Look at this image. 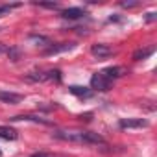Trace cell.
Returning a JSON list of instances; mask_svg holds the SVG:
<instances>
[{
  "instance_id": "7",
  "label": "cell",
  "mask_w": 157,
  "mask_h": 157,
  "mask_svg": "<svg viewBox=\"0 0 157 157\" xmlns=\"http://www.w3.org/2000/svg\"><path fill=\"white\" fill-rule=\"evenodd\" d=\"M83 15H85V11H83L82 8H70V10H65V11L61 13L63 19H70V21H74V19H82Z\"/></svg>"
},
{
  "instance_id": "1",
  "label": "cell",
  "mask_w": 157,
  "mask_h": 157,
  "mask_svg": "<svg viewBox=\"0 0 157 157\" xmlns=\"http://www.w3.org/2000/svg\"><path fill=\"white\" fill-rule=\"evenodd\" d=\"M56 139L65 140V142H74V144H89V146H98L104 144V137L93 131H56L54 133Z\"/></svg>"
},
{
  "instance_id": "2",
  "label": "cell",
  "mask_w": 157,
  "mask_h": 157,
  "mask_svg": "<svg viewBox=\"0 0 157 157\" xmlns=\"http://www.w3.org/2000/svg\"><path fill=\"white\" fill-rule=\"evenodd\" d=\"M111 80H107V78L102 74V72H96L93 78H91V87L94 89V91H107L109 87H111Z\"/></svg>"
},
{
  "instance_id": "13",
  "label": "cell",
  "mask_w": 157,
  "mask_h": 157,
  "mask_svg": "<svg viewBox=\"0 0 157 157\" xmlns=\"http://www.w3.org/2000/svg\"><path fill=\"white\" fill-rule=\"evenodd\" d=\"M70 93L76 94V96H91V91H87L85 87H70Z\"/></svg>"
},
{
  "instance_id": "4",
  "label": "cell",
  "mask_w": 157,
  "mask_h": 157,
  "mask_svg": "<svg viewBox=\"0 0 157 157\" xmlns=\"http://www.w3.org/2000/svg\"><path fill=\"white\" fill-rule=\"evenodd\" d=\"M0 102L15 105V104H21V102H22V94L10 93V91H0Z\"/></svg>"
},
{
  "instance_id": "11",
  "label": "cell",
  "mask_w": 157,
  "mask_h": 157,
  "mask_svg": "<svg viewBox=\"0 0 157 157\" xmlns=\"http://www.w3.org/2000/svg\"><path fill=\"white\" fill-rule=\"evenodd\" d=\"M21 4H4V6H0V17H4V15H10L13 10H17Z\"/></svg>"
},
{
  "instance_id": "6",
  "label": "cell",
  "mask_w": 157,
  "mask_h": 157,
  "mask_svg": "<svg viewBox=\"0 0 157 157\" xmlns=\"http://www.w3.org/2000/svg\"><path fill=\"white\" fill-rule=\"evenodd\" d=\"M11 120H13V122H19V120H26V122H39V124H44V126H50V124H52L50 120L41 118V117H33V115H21V117H13Z\"/></svg>"
},
{
  "instance_id": "15",
  "label": "cell",
  "mask_w": 157,
  "mask_h": 157,
  "mask_svg": "<svg viewBox=\"0 0 157 157\" xmlns=\"http://www.w3.org/2000/svg\"><path fill=\"white\" fill-rule=\"evenodd\" d=\"M30 157H52L50 153H44V151H37V153H33V155H30Z\"/></svg>"
},
{
  "instance_id": "16",
  "label": "cell",
  "mask_w": 157,
  "mask_h": 157,
  "mask_svg": "<svg viewBox=\"0 0 157 157\" xmlns=\"http://www.w3.org/2000/svg\"><path fill=\"white\" fill-rule=\"evenodd\" d=\"M6 52H10V48H8L4 43H0V54H6Z\"/></svg>"
},
{
  "instance_id": "5",
  "label": "cell",
  "mask_w": 157,
  "mask_h": 157,
  "mask_svg": "<svg viewBox=\"0 0 157 157\" xmlns=\"http://www.w3.org/2000/svg\"><path fill=\"white\" fill-rule=\"evenodd\" d=\"M91 52H93V56H96L98 59H104V57H109V56L113 54V50H111L109 46H105V44H93V48H91Z\"/></svg>"
},
{
  "instance_id": "9",
  "label": "cell",
  "mask_w": 157,
  "mask_h": 157,
  "mask_svg": "<svg viewBox=\"0 0 157 157\" xmlns=\"http://www.w3.org/2000/svg\"><path fill=\"white\" fill-rule=\"evenodd\" d=\"M0 137L6 139V140H15L19 137V133L13 128H10V126H0Z\"/></svg>"
},
{
  "instance_id": "17",
  "label": "cell",
  "mask_w": 157,
  "mask_h": 157,
  "mask_svg": "<svg viewBox=\"0 0 157 157\" xmlns=\"http://www.w3.org/2000/svg\"><path fill=\"white\" fill-rule=\"evenodd\" d=\"M39 6H41V8H52V10L57 8V4H39Z\"/></svg>"
},
{
  "instance_id": "10",
  "label": "cell",
  "mask_w": 157,
  "mask_h": 157,
  "mask_svg": "<svg viewBox=\"0 0 157 157\" xmlns=\"http://www.w3.org/2000/svg\"><path fill=\"white\" fill-rule=\"evenodd\" d=\"M72 44H61V46H50L48 50H44V56H52V54H57V52H63V50H70Z\"/></svg>"
},
{
  "instance_id": "14",
  "label": "cell",
  "mask_w": 157,
  "mask_h": 157,
  "mask_svg": "<svg viewBox=\"0 0 157 157\" xmlns=\"http://www.w3.org/2000/svg\"><path fill=\"white\" fill-rule=\"evenodd\" d=\"M30 39H32V41H35V43H46V44H48V39H44V37H37V35H32Z\"/></svg>"
},
{
  "instance_id": "18",
  "label": "cell",
  "mask_w": 157,
  "mask_h": 157,
  "mask_svg": "<svg viewBox=\"0 0 157 157\" xmlns=\"http://www.w3.org/2000/svg\"><path fill=\"white\" fill-rule=\"evenodd\" d=\"M0 155H2V151H0Z\"/></svg>"
},
{
  "instance_id": "3",
  "label": "cell",
  "mask_w": 157,
  "mask_h": 157,
  "mask_svg": "<svg viewBox=\"0 0 157 157\" xmlns=\"http://www.w3.org/2000/svg\"><path fill=\"white\" fill-rule=\"evenodd\" d=\"M118 126H120L122 129H133V128H146V126H148V120H144V118H122Z\"/></svg>"
},
{
  "instance_id": "12",
  "label": "cell",
  "mask_w": 157,
  "mask_h": 157,
  "mask_svg": "<svg viewBox=\"0 0 157 157\" xmlns=\"http://www.w3.org/2000/svg\"><path fill=\"white\" fill-rule=\"evenodd\" d=\"M153 54V48H146V50H137L135 54H133V59H144V57H148V56H151Z\"/></svg>"
},
{
  "instance_id": "8",
  "label": "cell",
  "mask_w": 157,
  "mask_h": 157,
  "mask_svg": "<svg viewBox=\"0 0 157 157\" xmlns=\"http://www.w3.org/2000/svg\"><path fill=\"white\" fill-rule=\"evenodd\" d=\"M122 72H124V68L122 67H109V68H104L102 70V74L107 78V80H117V78H120L122 76Z\"/></svg>"
}]
</instances>
